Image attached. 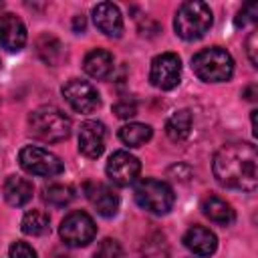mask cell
<instances>
[{
	"instance_id": "1",
	"label": "cell",
	"mask_w": 258,
	"mask_h": 258,
	"mask_svg": "<svg viewBox=\"0 0 258 258\" xmlns=\"http://www.w3.org/2000/svg\"><path fill=\"white\" fill-rule=\"evenodd\" d=\"M220 185L230 189L254 191L258 185V153L252 143L236 141L218 149L212 163Z\"/></svg>"
},
{
	"instance_id": "2",
	"label": "cell",
	"mask_w": 258,
	"mask_h": 258,
	"mask_svg": "<svg viewBox=\"0 0 258 258\" xmlns=\"http://www.w3.org/2000/svg\"><path fill=\"white\" fill-rule=\"evenodd\" d=\"M30 133L46 143H58L71 135V119L58 107L44 105L30 113L28 117Z\"/></svg>"
},
{
	"instance_id": "3",
	"label": "cell",
	"mask_w": 258,
	"mask_h": 258,
	"mask_svg": "<svg viewBox=\"0 0 258 258\" xmlns=\"http://www.w3.org/2000/svg\"><path fill=\"white\" fill-rule=\"evenodd\" d=\"M212 22L214 18H212L210 6L200 0H189L177 8L175 18H173V28L179 38L198 40L212 28Z\"/></svg>"
},
{
	"instance_id": "4",
	"label": "cell",
	"mask_w": 258,
	"mask_h": 258,
	"mask_svg": "<svg viewBox=\"0 0 258 258\" xmlns=\"http://www.w3.org/2000/svg\"><path fill=\"white\" fill-rule=\"evenodd\" d=\"M191 71L206 83H224L234 73V58L226 48H204L191 58Z\"/></svg>"
},
{
	"instance_id": "5",
	"label": "cell",
	"mask_w": 258,
	"mask_h": 258,
	"mask_svg": "<svg viewBox=\"0 0 258 258\" xmlns=\"http://www.w3.org/2000/svg\"><path fill=\"white\" fill-rule=\"evenodd\" d=\"M135 202L139 204V208L155 214V216H163L173 208L175 196L169 183L161 181V179H153V177H143L135 183L133 189Z\"/></svg>"
},
{
	"instance_id": "6",
	"label": "cell",
	"mask_w": 258,
	"mask_h": 258,
	"mask_svg": "<svg viewBox=\"0 0 258 258\" xmlns=\"http://www.w3.org/2000/svg\"><path fill=\"white\" fill-rule=\"evenodd\" d=\"M18 161L26 173L40 175V177H52V175L62 173V169H64L62 161L54 153H50L48 149H42L38 145H26L20 151Z\"/></svg>"
},
{
	"instance_id": "7",
	"label": "cell",
	"mask_w": 258,
	"mask_h": 258,
	"mask_svg": "<svg viewBox=\"0 0 258 258\" xmlns=\"http://www.w3.org/2000/svg\"><path fill=\"white\" fill-rule=\"evenodd\" d=\"M58 234H60V238H62V242L67 246L79 248V246H87L89 242H93V238L97 234V226H95V222H93V218L89 214L71 212L60 222Z\"/></svg>"
},
{
	"instance_id": "8",
	"label": "cell",
	"mask_w": 258,
	"mask_h": 258,
	"mask_svg": "<svg viewBox=\"0 0 258 258\" xmlns=\"http://www.w3.org/2000/svg\"><path fill=\"white\" fill-rule=\"evenodd\" d=\"M149 81L161 91H171L181 81V60L173 52H161L151 60Z\"/></svg>"
},
{
	"instance_id": "9",
	"label": "cell",
	"mask_w": 258,
	"mask_h": 258,
	"mask_svg": "<svg viewBox=\"0 0 258 258\" xmlns=\"http://www.w3.org/2000/svg\"><path fill=\"white\" fill-rule=\"evenodd\" d=\"M62 97L77 113H93L101 105V97L97 89L91 83L81 79H71L62 87Z\"/></svg>"
},
{
	"instance_id": "10",
	"label": "cell",
	"mask_w": 258,
	"mask_h": 258,
	"mask_svg": "<svg viewBox=\"0 0 258 258\" xmlns=\"http://www.w3.org/2000/svg\"><path fill=\"white\" fill-rule=\"evenodd\" d=\"M141 171V163L127 151H115L107 161V175L115 185H131Z\"/></svg>"
},
{
	"instance_id": "11",
	"label": "cell",
	"mask_w": 258,
	"mask_h": 258,
	"mask_svg": "<svg viewBox=\"0 0 258 258\" xmlns=\"http://www.w3.org/2000/svg\"><path fill=\"white\" fill-rule=\"evenodd\" d=\"M105 125L101 121H85L79 131V151L89 157L97 159L105 149Z\"/></svg>"
},
{
	"instance_id": "12",
	"label": "cell",
	"mask_w": 258,
	"mask_h": 258,
	"mask_svg": "<svg viewBox=\"0 0 258 258\" xmlns=\"http://www.w3.org/2000/svg\"><path fill=\"white\" fill-rule=\"evenodd\" d=\"M26 44V26L16 14L0 16V46L8 52H18Z\"/></svg>"
},
{
	"instance_id": "13",
	"label": "cell",
	"mask_w": 258,
	"mask_h": 258,
	"mask_svg": "<svg viewBox=\"0 0 258 258\" xmlns=\"http://www.w3.org/2000/svg\"><path fill=\"white\" fill-rule=\"evenodd\" d=\"M87 198L91 202V206L97 210V214H101L103 218H113L119 210V196L115 194V189L107 183H89L85 187Z\"/></svg>"
},
{
	"instance_id": "14",
	"label": "cell",
	"mask_w": 258,
	"mask_h": 258,
	"mask_svg": "<svg viewBox=\"0 0 258 258\" xmlns=\"http://www.w3.org/2000/svg\"><path fill=\"white\" fill-rule=\"evenodd\" d=\"M93 20H95V26L111 36V38H119L121 32H123V18H121V12L115 4L111 2H101L93 8Z\"/></svg>"
},
{
	"instance_id": "15",
	"label": "cell",
	"mask_w": 258,
	"mask_h": 258,
	"mask_svg": "<svg viewBox=\"0 0 258 258\" xmlns=\"http://www.w3.org/2000/svg\"><path fill=\"white\" fill-rule=\"evenodd\" d=\"M183 244L187 250H191L196 256H210L216 252L218 248V238L216 234L206 228V226H191L185 234H183Z\"/></svg>"
},
{
	"instance_id": "16",
	"label": "cell",
	"mask_w": 258,
	"mask_h": 258,
	"mask_svg": "<svg viewBox=\"0 0 258 258\" xmlns=\"http://www.w3.org/2000/svg\"><path fill=\"white\" fill-rule=\"evenodd\" d=\"M83 69L89 77L93 79H107L113 71V54L105 48H93L85 60H83Z\"/></svg>"
},
{
	"instance_id": "17",
	"label": "cell",
	"mask_w": 258,
	"mask_h": 258,
	"mask_svg": "<svg viewBox=\"0 0 258 258\" xmlns=\"http://www.w3.org/2000/svg\"><path fill=\"white\" fill-rule=\"evenodd\" d=\"M202 214L210 220V222H216L220 226H230L234 220H236V214L232 210V206L218 198V196H208L204 202H202Z\"/></svg>"
},
{
	"instance_id": "18",
	"label": "cell",
	"mask_w": 258,
	"mask_h": 258,
	"mask_svg": "<svg viewBox=\"0 0 258 258\" xmlns=\"http://www.w3.org/2000/svg\"><path fill=\"white\" fill-rule=\"evenodd\" d=\"M32 191H34L32 183L24 177L10 175L4 181V200L14 208H20V206L28 204L32 200Z\"/></svg>"
},
{
	"instance_id": "19",
	"label": "cell",
	"mask_w": 258,
	"mask_h": 258,
	"mask_svg": "<svg viewBox=\"0 0 258 258\" xmlns=\"http://www.w3.org/2000/svg\"><path fill=\"white\" fill-rule=\"evenodd\" d=\"M191 113L187 111V109H181V111H175L169 119H167V123H165V133H167V137L171 139V141H183V139H187V135H189V131H191Z\"/></svg>"
},
{
	"instance_id": "20",
	"label": "cell",
	"mask_w": 258,
	"mask_h": 258,
	"mask_svg": "<svg viewBox=\"0 0 258 258\" xmlns=\"http://www.w3.org/2000/svg\"><path fill=\"white\" fill-rule=\"evenodd\" d=\"M151 127L145 123H127L119 129V139L129 147H139L151 139Z\"/></svg>"
},
{
	"instance_id": "21",
	"label": "cell",
	"mask_w": 258,
	"mask_h": 258,
	"mask_svg": "<svg viewBox=\"0 0 258 258\" xmlns=\"http://www.w3.org/2000/svg\"><path fill=\"white\" fill-rule=\"evenodd\" d=\"M20 228L26 236H42L50 230V220L42 210H30L24 214Z\"/></svg>"
},
{
	"instance_id": "22",
	"label": "cell",
	"mask_w": 258,
	"mask_h": 258,
	"mask_svg": "<svg viewBox=\"0 0 258 258\" xmlns=\"http://www.w3.org/2000/svg\"><path fill=\"white\" fill-rule=\"evenodd\" d=\"M44 202L48 206H54V208H64L71 204V200L75 198L73 194V187L71 185H62V183H52L48 187H44Z\"/></svg>"
},
{
	"instance_id": "23",
	"label": "cell",
	"mask_w": 258,
	"mask_h": 258,
	"mask_svg": "<svg viewBox=\"0 0 258 258\" xmlns=\"http://www.w3.org/2000/svg\"><path fill=\"white\" fill-rule=\"evenodd\" d=\"M36 52L46 64H56L60 56V42L50 34H42L36 40Z\"/></svg>"
},
{
	"instance_id": "24",
	"label": "cell",
	"mask_w": 258,
	"mask_h": 258,
	"mask_svg": "<svg viewBox=\"0 0 258 258\" xmlns=\"http://www.w3.org/2000/svg\"><path fill=\"white\" fill-rule=\"evenodd\" d=\"M95 258H123V248L117 240L105 238L99 242V246L95 250Z\"/></svg>"
},
{
	"instance_id": "25",
	"label": "cell",
	"mask_w": 258,
	"mask_h": 258,
	"mask_svg": "<svg viewBox=\"0 0 258 258\" xmlns=\"http://www.w3.org/2000/svg\"><path fill=\"white\" fill-rule=\"evenodd\" d=\"M256 16H258V4H256V2H248V4H244V6L238 10L234 22H236V26L240 28V26H246L248 22H254Z\"/></svg>"
},
{
	"instance_id": "26",
	"label": "cell",
	"mask_w": 258,
	"mask_h": 258,
	"mask_svg": "<svg viewBox=\"0 0 258 258\" xmlns=\"http://www.w3.org/2000/svg\"><path fill=\"white\" fill-rule=\"evenodd\" d=\"M113 113H115L117 117H121V119H129V117H133V115L137 113V103H135L133 99H123V101L115 103Z\"/></svg>"
},
{
	"instance_id": "27",
	"label": "cell",
	"mask_w": 258,
	"mask_h": 258,
	"mask_svg": "<svg viewBox=\"0 0 258 258\" xmlns=\"http://www.w3.org/2000/svg\"><path fill=\"white\" fill-rule=\"evenodd\" d=\"M8 252H10V258H36V252L26 242H14Z\"/></svg>"
},
{
	"instance_id": "28",
	"label": "cell",
	"mask_w": 258,
	"mask_h": 258,
	"mask_svg": "<svg viewBox=\"0 0 258 258\" xmlns=\"http://www.w3.org/2000/svg\"><path fill=\"white\" fill-rule=\"evenodd\" d=\"M256 38H258V34H256V30L248 36V40H246V52H248V56H250V62L254 64V67H258V58H256Z\"/></svg>"
},
{
	"instance_id": "29",
	"label": "cell",
	"mask_w": 258,
	"mask_h": 258,
	"mask_svg": "<svg viewBox=\"0 0 258 258\" xmlns=\"http://www.w3.org/2000/svg\"><path fill=\"white\" fill-rule=\"evenodd\" d=\"M85 26H87L85 16H83V14H77V16L73 18V30H75V32H83V30H85Z\"/></svg>"
},
{
	"instance_id": "30",
	"label": "cell",
	"mask_w": 258,
	"mask_h": 258,
	"mask_svg": "<svg viewBox=\"0 0 258 258\" xmlns=\"http://www.w3.org/2000/svg\"><path fill=\"white\" fill-rule=\"evenodd\" d=\"M244 95H246L248 101H256V85H250V87L244 91Z\"/></svg>"
},
{
	"instance_id": "31",
	"label": "cell",
	"mask_w": 258,
	"mask_h": 258,
	"mask_svg": "<svg viewBox=\"0 0 258 258\" xmlns=\"http://www.w3.org/2000/svg\"><path fill=\"white\" fill-rule=\"evenodd\" d=\"M0 8H2V2H0Z\"/></svg>"
}]
</instances>
